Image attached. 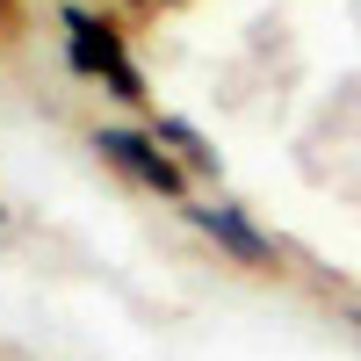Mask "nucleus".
I'll use <instances>...</instances> for the list:
<instances>
[{"label": "nucleus", "instance_id": "0eeeda50", "mask_svg": "<svg viewBox=\"0 0 361 361\" xmlns=\"http://www.w3.org/2000/svg\"><path fill=\"white\" fill-rule=\"evenodd\" d=\"M0 217H8V209H0Z\"/></svg>", "mask_w": 361, "mask_h": 361}, {"label": "nucleus", "instance_id": "39448f33", "mask_svg": "<svg viewBox=\"0 0 361 361\" xmlns=\"http://www.w3.org/2000/svg\"><path fill=\"white\" fill-rule=\"evenodd\" d=\"M109 94L137 109V102H145V80H137V66H123V73H109Z\"/></svg>", "mask_w": 361, "mask_h": 361}, {"label": "nucleus", "instance_id": "423d86ee", "mask_svg": "<svg viewBox=\"0 0 361 361\" xmlns=\"http://www.w3.org/2000/svg\"><path fill=\"white\" fill-rule=\"evenodd\" d=\"M354 325H361V311H354Z\"/></svg>", "mask_w": 361, "mask_h": 361}, {"label": "nucleus", "instance_id": "20e7f679", "mask_svg": "<svg viewBox=\"0 0 361 361\" xmlns=\"http://www.w3.org/2000/svg\"><path fill=\"white\" fill-rule=\"evenodd\" d=\"M152 137L159 145H173V152H180V166H217V152H209V145H202V130L195 123H180V116H159V123H152Z\"/></svg>", "mask_w": 361, "mask_h": 361}, {"label": "nucleus", "instance_id": "7ed1b4c3", "mask_svg": "<svg viewBox=\"0 0 361 361\" xmlns=\"http://www.w3.org/2000/svg\"><path fill=\"white\" fill-rule=\"evenodd\" d=\"M188 224L209 231L231 260H246V267H275V238H267L238 202H224V195H217V202H188Z\"/></svg>", "mask_w": 361, "mask_h": 361}, {"label": "nucleus", "instance_id": "f03ea898", "mask_svg": "<svg viewBox=\"0 0 361 361\" xmlns=\"http://www.w3.org/2000/svg\"><path fill=\"white\" fill-rule=\"evenodd\" d=\"M58 22H66V66L87 73V80H109V73H123L130 58H123V29H116L109 15H87V8H58Z\"/></svg>", "mask_w": 361, "mask_h": 361}, {"label": "nucleus", "instance_id": "f257e3e1", "mask_svg": "<svg viewBox=\"0 0 361 361\" xmlns=\"http://www.w3.org/2000/svg\"><path fill=\"white\" fill-rule=\"evenodd\" d=\"M94 152H102L116 173H130L137 188H152V195H180V188H188V166H180L173 152H159V137H152V130L102 123V130H94Z\"/></svg>", "mask_w": 361, "mask_h": 361}]
</instances>
